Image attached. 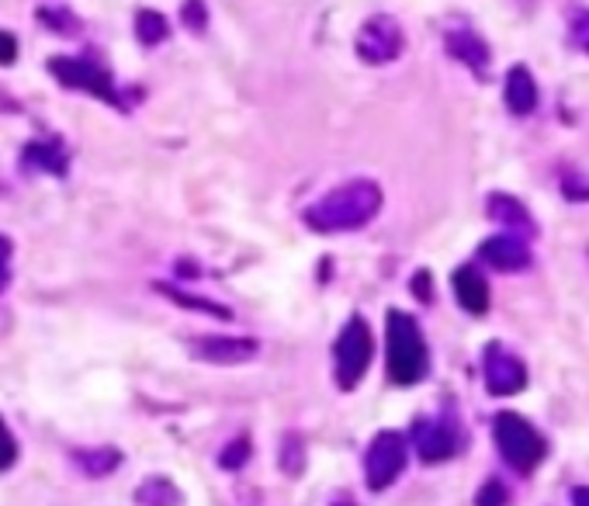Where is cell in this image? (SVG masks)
<instances>
[{"label": "cell", "instance_id": "cell-1", "mask_svg": "<svg viewBox=\"0 0 589 506\" xmlns=\"http://www.w3.org/2000/svg\"><path fill=\"white\" fill-rule=\"evenodd\" d=\"M385 194L375 181H351L326 191L323 199H316L302 212L305 226L319 233V236H333V233H351V230H364L368 222L382 212Z\"/></svg>", "mask_w": 589, "mask_h": 506}, {"label": "cell", "instance_id": "cell-2", "mask_svg": "<svg viewBox=\"0 0 589 506\" xmlns=\"http://www.w3.org/2000/svg\"><path fill=\"white\" fill-rule=\"evenodd\" d=\"M385 368L388 382L396 385H416L430 372V351L416 320L403 308H388L385 320Z\"/></svg>", "mask_w": 589, "mask_h": 506}, {"label": "cell", "instance_id": "cell-3", "mask_svg": "<svg viewBox=\"0 0 589 506\" xmlns=\"http://www.w3.org/2000/svg\"><path fill=\"white\" fill-rule=\"evenodd\" d=\"M492 437H496L502 462L517 472H535L548 455V444L535 427H530V419H524L520 413H510V409L496 413Z\"/></svg>", "mask_w": 589, "mask_h": 506}, {"label": "cell", "instance_id": "cell-4", "mask_svg": "<svg viewBox=\"0 0 589 506\" xmlns=\"http://www.w3.org/2000/svg\"><path fill=\"white\" fill-rule=\"evenodd\" d=\"M372 354H375V336H372V326L364 323V316H351L347 326L341 330L333 344V357H336V385L344 392L357 388L364 372H368L372 364Z\"/></svg>", "mask_w": 589, "mask_h": 506}, {"label": "cell", "instance_id": "cell-5", "mask_svg": "<svg viewBox=\"0 0 589 506\" xmlns=\"http://www.w3.org/2000/svg\"><path fill=\"white\" fill-rule=\"evenodd\" d=\"M49 73L63 83L70 91H88L94 94L98 101L111 104V108H122V94L115 88V80L111 73L91 60H80V55H49Z\"/></svg>", "mask_w": 589, "mask_h": 506}, {"label": "cell", "instance_id": "cell-6", "mask_svg": "<svg viewBox=\"0 0 589 506\" xmlns=\"http://www.w3.org/2000/svg\"><path fill=\"white\" fill-rule=\"evenodd\" d=\"M403 49H406V32H403L399 18L375 14V18H368V21L357 28L354 52H357L360 63H368V67H388V63L399 60Z\"/></svg>", "mask_w": 589, "mask_h": 506}, {"label": "cell", "instance_id": "cell-7", "mask_svg": "<svg viewBox=\"0 0 589 506\" xmlns=\"http://www.w3.org/2000/svg\"><path fill=\"white\" fill-rule=\"evenodd\" d=\"M406 458H409V452H406L403 434H396V431L375 434V441L368 444V455H364V475H368V486L375 493L388 489L403 475Z\"/></svg>", "mask_w": 589, "mask_h": 506}, {"label": "cell", "instance_id": "cell-8", "mask_svg": "<svg viewBox=\"0 0 589 506\" xmlns=\"http://www.w3.org/2000/svg\"><path fill=\"white\" fill-rule=\"evenodd\" d=\"M444 52L451 55L455 63H461L475 80L486 83L492 77V49L471 24L447 28V32H444Z\"/></svg>", "mask_w": 589, "mask_h": 506}, {"label": "cell", "instance_id": "cell-9", "mask_svg": "<svg viewBox=\"0 0 589 506\" xmlns=\"http://www.w3.org/2000/svg\"><path fill=\"white\" fill-rule=\"evenodd\" d=\"M413 444H416V455L424 458L427 465L447 462V458H455V452H458V427L447 416L416 419Z\"/></svg>", "mask_w": 589, "mask_h": 506}, {"label": "cell", "instance_id": "cell-10", "mask_svg": "<svg viewBox=\"0 0 589 506\" xmlns=\"http://www.w3.org/2000/svg\"><path fill=\"white\" fill-rule=\"evenodd\" d=\"M483 372H486V388L492 396H514L527 385V368L517 354H510L502 344H489L483 357Z\"/></svg>", "mask_w": 589, "mask_h": 506}, {"label": "cell", "instance_id": "cell-11", "mask_svg": "<svg viewBox=\"0 0 589 506\" xmlns=\"http://www.w3.org/2000/svg\"><path fill=\"white\" fill-rule=\"evenodd\" d=\"M479 261L499 274H520L535 264V253H530L527 240L499 233V236H489L486 243H479Z\"/></svg>", "mask_w": 589, "mask_h": 506}, {"label": "cell", "instance_id": "cell-12", "mask_svg": "<svg viewBox=\"0 0 589 506\" xmlns=\"http://www.w3.org/2000/svg\"><path fill=\"white\" fill-rule=\"evenodd\" d=\"M486 215L496 222V226H502L510 236H520V240H535L538 236V222L535 215H530V209L514 199V194L507 191H492L486 199Z\"/></svg>", "mask_w": 589, "mask_h": 506}, {"label": "cell", "instance_id": "cell-13", "mask_svg": "<svg viewBox=\"0 0 589 506\" xmlns=\"http://www.w3.org/2000/svg\"><path fill=\"white\" fill-rule=\"evenodd\" d=\"M191 354L209 364H246L261 354V344L250 336H199L191 341Z\"/></svg>", "mask_w": 589, "mask_h": 506}, {"label": "cell", "instance_id": "cell-14", "mask_svg": "<svg viewBox=\"0 0 589 506\" xmlns=\"http://www.w3.org/2000/svg\"><path fill=\"white\" fill-rule=\"evenodd\" d=\"M502 104H507V111L517 119H527L538 111L541 91H538V80L527 63H514L507 70V77H502Z\"/></svg>", "mask_w": 589, "mask_h": 506}, {"label": "cell", "instance_id": "cell-15", "mask_svg": "<svg viewBox=\"0 0 589 506\" xmlns=\"http://www.w3.org/2000/svg\"><path fill=\"white\" fill-rule=\"evenodd\" d=\"M451 285H455V298L465 313L471 316H483L489 308V281L483 277V271L475 264H461L455 274H451Z\"/></svg>", "mask_w": 589, "mask_h": 506}, {"label": "cell", "instance_id": "cell-16", "mask_svg": "<svg viewBox=\"0 0 589 506\" xmlns=\"http://www.w3.org/2000/svg\"><path fill=\"white\" fill-rule=\"evenodd\" d=\"M21 163L24 166H35V171H49L55 178H67V150L60 139H45V143H28L24 153H21Z\"/></svg>", "mask_w": 589, "mask_h": 506}, {"label": "cell", "instance_id": "cell-17", "mask_svg": "<svg viewBox=\"0 0 589 506\" xmlns=\"http://www.w3.org/2000/svg\"><path fill=\"white\" fill-rule=\"evenodd\" d=\"M153 289L163 295V298H171V302H177V305H184V308H194V313H205V316H212V320H233V308L230 305H219V302H212V298H202V295H187V292H181V289H174V285H163V281H153Z\"/></svg>", "mask_w": 589, "mask_h": 506}, {"label": "cell", "instance_id": "cell-18", "mask_svg": "<svg viewBox=\"0 0 589 506\" xmlns=\"http://www.w3.org/2000/svg\"><path fill=\"white\" fill-rule=\"evenodd\" d=\"M73 462L83 475L104 479V475H111L122 465V452L119 447H91V452H73Z\"/></svg>", "mask_w": 589, "mask_h": 506}, {"label": "cell", "instance_id": "cell-19", "mask_svg": "<svg viewBox=\"0 0 589 506\" xmlns=\"http://www.w3.org/2000/svg\"><path fill=\"white\" fill-rule=\"evenodd\" d=\"M135 503L139 506H184V493L174 486V479H163V475H153L143 486L135 489Z\"/></svg>", "mask_w": 589, "mask_h": 506}, {"label": "cell", "instance_id": "cell-20", "mask_svg": "<svg viewBox=\"0 0 589 506\" xmlns=\"http://www.w3.org/2000/svg\"><path fill=\"white\" fill-rule=\"evenodd\" d=\"M166 36H171V21H166L156 8H143L135 11V39L143 45H160L166 42Z\"/></svg>", "mask_w": 589, "mask_h": 506}, {"label": "cell", "instance_id": "cell-21", "mask_svg": "<svg viewBox=\"0 0 589 506\" xmlns=\"http://www.w3.org/2000/svg\"><path fill=\"white\" fill-rule=\"evenodd\" d=\"M39 21L49 28V32H55V36H80V28H83L73 11H67V8H49V4L39 8Z\"/></svg>", "mask_w": 589, "mask_h": 506}, {"label": "cell", "instance_id": "cell-22", "mask_svg": "<svg viewBox=\"0 0 589 506\" xmlns=\"http://www.w3.org/2000/svg\"><path fill=\"white\" fill-rule=\"evenodd\" d=\"M282 472H288V475H302V468H305V441H302V434H285L282 437Z\"/></svg>", "mask_w": 589, "mask_h": 506}, {"label": "cell", "instance_id": "cell-23", "mask_svg": "<svg viewBox=\"0 0 589 506\" xmlns=\"http://www.w3.org/2000/svg\"><path fill=\"white\" fill-rule=\"evenodd\" d=\"M569 45L589 55V8H576L569 14Z\"/></svg>", "mask_w": 589, "mask_h": 506}, {"label": "cell", "instance_id": "cell-24", "mask_svg": "<svg viewBox=\"0 0 589 506\" xmlns=\"http://www.w3.org/2000/svg\"><path fill=\"white\" fill-rule=\"evenodd\" d=\"M181 21H184V28L187 32H205L209 28V8H205V0H184L181 4Z\"/></svg>", "mask_w": 589, "mask_h": 506}, {"label": "cell", "instance_id": "cell-25", "mask_svg": "<svg viewBox=\"0 0 589 506\" xmlns=\"http://www.w3.org/2000/svg\"><path fill=\"white\" fill-rule=\"evenodd\" d=\"M246 462H250V441L246 437H236L233 444L222 447V455H219V465L226 472H240Z\"/></svg>", "mask_w": 589, "mask_h": 506}, {"label": "cell", "instance_id": "cell-26", "mask_svg": "<svg viewBox=\"0 0 589 506\" xmlns=\"http://www.w3.org/2000/svg\"><path fill=\"white\" fill-rule=\"evenodd\" d=\"M507 499H510V493L499 479H486L483 489L475 493V506H507Z\"/></svg>", "mask_w": 589, "mask_h": 506}, {"label": "cell", "instance_id": "cell-27", "mask_svg": "<svg viewBox=\"0 0 589 506\" xmlns=\"http://www.w3.org/2000/svg\"><path fill=\"white\" fill-rule=\"evenodd\" d=\"M14 462H18V441H14V434L8 431L4 416H0V472L14 468Z\"/></svg>", "mask_w": 589, "mask_h": 506}, {"label": "cell", "instance_id": "cell-28", "mask_svg": "<svg viewBox=\"0 0 589 506\" xmlns=\"http://www.w3.org/2000/svg\"><path fill=\"white\" fill-rule=\"evenodd\" d=\"M562 194L569 202H589V178L586 174H566L562 178Z\"/></svg>", "mask_w": 589, "mask_h": 506}, {"label": "cell", "instance_id": "cell-29", "mask_svg": "<svg viewBox=\"0 0 589 506\" xmlns=\"http://www.w3.org/2000/svg\"><path fill=\"white\" fill-rule=\"evenodd\" d=\"M409 285H413V295H416L419 302H424V305L434 302V281H430V271H416Z\"/></svg>", "mask_w": 589, "mask_h": 506}, {"label": "cell", "instance_id": "cell-30", "mask_svg": "<svg viewBox=\"0 0 589 506\" xmlns=\"http://www.w3.org/2000/svg\"><path fill=\"white\" fill-rule=\"evenodd\" d=\"M18 60V39L0 28V67H11Z\"/></svg>", "mask_w": 589, "mask_h": 506}, {"label": "cell", "instance_id": "cell-31", "mask_svg": "<svg viewBox=\"0 0 589 506\" xmlns=\"http://www.w3.org/2000/svg\"><path fill=\"white\" fill-rule=\"evenodd\" d=\"M8 257H11V243L0 236V292L8 289V281H11V271H8Z\"/></svg>", "mask_w": 589, "mask_h": 506}, {"label": "cell", "instance_id": "cell-32", "mask_svg": "<svg viewBox=\"0 0 589 506\" xmlns=\"http://www.w3.org/2000/svg\"><path fill=\"white\" fill-rule=\"evenodd\" d=\"M572 506H589V486H576L572 489Z\"/></svg>", "mask_w": 589, "mask_h": 506}, {"label": "cell", "instance_id": "cell-33", "mask_svg": "<svg viewBox=\"0 0 589 506\" xmlns=\"http://www.w3.org/2000/svg\"><path fill=\"white\" fill-rule=\"evenodd\" d=\"M333 506H354V499H351L347 493H341V496H336V499H333Z\"/></svg>", "mask_w": 589, "mask_h": 506}]
</instances>
